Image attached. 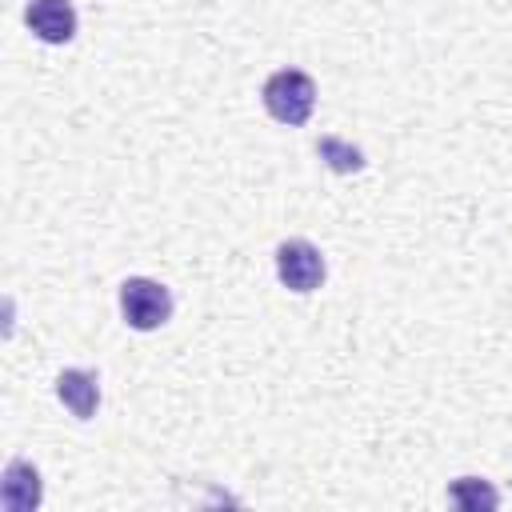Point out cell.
<instances>
[{
    "label": "cell",
    "mask_w": 512,
    "mask_h": 512,
    "mask_svg": "<svg viewBox=\"0 0 512 512\" xmlns=\"http://www.w3.org/2000/svg\"><path fill=\"white\" fill-rule=\"evenodd\" d=\"M264 112L288 128H300L308 124L312 108H316V80L300 68H276L268 80H264Z\"/></svg>",
    "instance_id": "obj_1"
},
{
    "label": "cell",
    "mask_w": 512,
    "mask_h": 512,
    "mask_svg": "<svg viewBox=\"0 0 512 512\" xmlns=\"http://www.w3.org/2000/svg\"><path fill=\"white\" fill-rule=\"evenodd\" d=\"M120 316L136 332H156L172 320V292L152 276H128L120 284Z\"/></svg>",
    "instance_id": "obj_2"
},
{
    "label": "cell",
    "mask_w": 512,
    "mask_h": 512,
    "mask_svg": "<svg viewBox=\"0 0 512 512\" xmlns=\"http://www.w3.org/2000/svg\"><path fill=\"white\" fill-rule=\"evenodd\" d=\"M276 276L288 292H316L324 284V256L312 240L304 236H292L276 248Z\"/></svg>",
    "instance_id": "obj_3"
},
{
    "label": "cell",
    "mask_w": 512,
    "mask_h": 512,
    "mask_svg": "<svg viewBox=\"0 0 512 512\" xmlns=\"http://www.w3.org/2000/svg\"><path fill=\"white\" fill-rule=\"evenodd\" d=\"M24 24L44 44H68L76 36V8L72 0H28Z\"/></svg>",
    "instance_id": "obj_4"
},
{
    "label": "cell",
    "mask_w": 512,
    "mask_h": 512,
    "mask_svg": "<svg viewBox=\"0 0 512 512\" xmlns=\"http://www.w3.org/2000/svg\"><path fill=\"white\" fill-rule=\"evenodd\" d=\"M44 488H40V472L28 460H8L4 476H0V504L4 512H32L40 504Z\"/></svg>",
    "instance_id": "obj_5"
},
{
    "label": "cell",
    "mask_w": 512,
    "mask_h": 512,
    "mask_svg": "<svg viewBox=\"0 0 512 512\" xmlns=\"http://www.w3.org/2000/svg\"><path fill=\"white\" fill-rule=\"evenodd\" d=\"M56 396L76 420H92L100 408V376L88 368H64L56 376Z\"/></svg>",
    "instance_id": "obj_6"
},
{
    "label": "cell",
    "mask_w": 512,
    "mask_h": 512,
    "mask_svg": "<svg viewBox=\"0 0 512 512\" xmlns=\"http://www.w3.org/2000/svg\"><path fill=\"white\" fill-rule=\"evenodd\" d=\"M448 500H452L456 508H464V512L500 508V492H496L484 476H456V480L448 484Z\"/></svg>",
    "instance_id": "obj_7"
},
{
    "label": "cell",
    "mask_w": 512,
    "mask_h": 512,
    "mask_svg": "<svg viewBox=\"0 0 512 512\" xmlns=\"http://www.w3.org/2000/svg\"><path fill=\"white\" fill-rule=\"evenodd\" d=\"M316 152H320V160H324L332 172H340V176L364 168V152H360L356 144L340 140V136H320V140H316Z\"/></svg>",
    "instance_id": "obj_8"
}]
</instances>
